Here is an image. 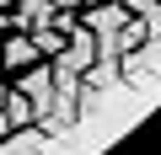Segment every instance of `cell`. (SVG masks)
I'll return each instance as SVG.
<instances>
[{
  "label": "cell",
  "instance_id": "obj_1",
  "mask_svg": "<svg viewBox=\"0 0 161 155\" xmlns=\"http://www.w3.org/2000/svg\"><path fill=\"white\" fill-rule=\"evenodd\" d=\"M38 59V43L32 38H11V43H0V70H22Z\"/></svg>",
  "mask_w": 161,
  "mask_h": 155
},
{
  "label": "cell",
  "instance_id": "obj_2",
  "mask_svg": "<svg viewBox=\"0 0 161 155\" xmlns=\"http://www.w3.org/2000/svg\"><path fill=\"white\" fill-rule=\"evenodd\" d=\"M11 128H16V123H11V118H6V112H0V139H6V134H11Z\"/></svg>",
  "mask_w": 161,
  "mask_h": 155
}]
</instances>
